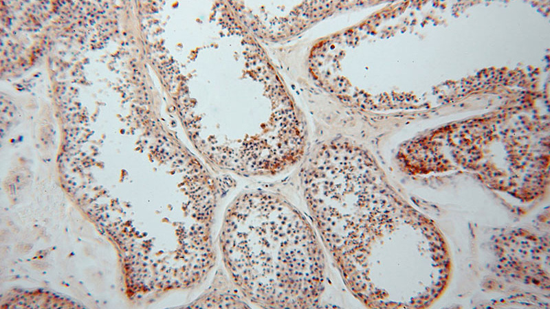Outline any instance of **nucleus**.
Returning <instances> with one entry per match:
<instances>
[{
  "instance_id": "obj_1",
  "label": "nucleus",
  "mask_w": 550,
  "mask_h": 309,
  "mask_svg": "<svg viewBox=\"0 0 550 309\" xmlns=\"http://www.w3.org/2000/svg\"><path fill=\"white\" fill-rule=\"evenodd\" d=\"M219 247L229 277L246 301L269 308L316 307L324 258L309 222L283 196L252 191L227 210Z\"/></svg>"
}]
</instances>
